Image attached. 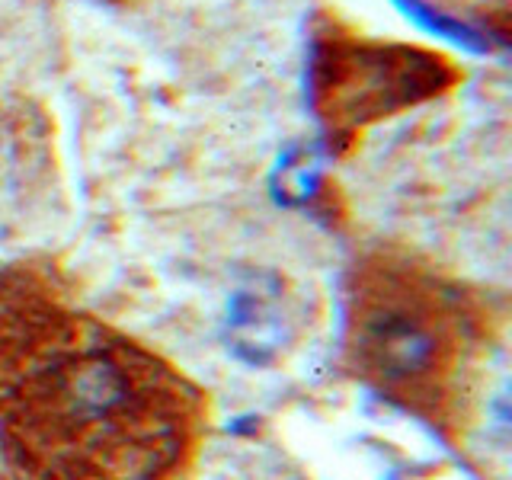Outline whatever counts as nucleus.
Listing matches in <instances>:
<instances>
[{"instance_id": "f257e3e1", "label": "nucleus", "mask_w": 512, "mask_h": 480, "mask_svg": "<svg viewBox=\"0 0 512 480\" xmlns=\"http://www.w3.org/2000/svg\"><path fill=\"white\" fill-rule=\"evenodd\" d=\"M199 397L125 336L68 311L29 272L0 276V458L29 480H164Z\"/></svg>"}, {"instance_id": "f03ea898", "label": "nucleus", "mask_w": 512, "mask_h": 480, "mask_svg": "<svg viewBox=\"0 0 512 480\" xmlns=\"http://www.w3.org/2000/svg\"><path fill=\"white\" fill-rule=\"evenodd\" d=\"M487 346V320L458 285L394 256L359 266L349 292V356L384 397L448 420L471 394Z\"/></svg>"}, {"instance_id": "7ed1b4c3", "label": "nucleus", "mask_w": 512, "mask_h": 480, "mask_svg": "<svg viewBox=\"0 0 512 480\" xmlns=\"http://www.w3.org/2000/svg\"><path fill=\"white\" fill-rule=\"evenodd\" d=\"M455 80V64L420 45L327 32L311 52V103L336 135L426 103Z\"/></svg>"}, {"instance_id": "20e7f679", "label": "nucleus", "mask_w": 512, "mask_h": 480, "mask_svg": "<svg viewBox=\"0 0 512 480\" xmlns=\"http://www.w3.org/2000/svg\"><path fill=\"white\" fill-rule=\"evenodd\" d=\"M292 340V311L276 276H253L228 301V346L247 365H269Z\"/></svg>"}, {"instance_id": "39448f33", "label": "nucleus", "mask_w": 512, "mask_h": 480, "mask_svg": "<svg viewBox=\"0 0 512 480\" xmlns=\"http://www.w3.org/2000/svg\"><path fill=\"white\" fill-rule=\"evenodd\" d=\"M404 7H407V16H416V20H420L423 26L436 29L439 36H448V39H455V42L468 45V48H487L484 39L474 36V32H471L468 26H461V23H455V20H445V16H439L436 10L423 7L420 0H404Z\"/></svg>"}]
</instances>
